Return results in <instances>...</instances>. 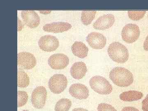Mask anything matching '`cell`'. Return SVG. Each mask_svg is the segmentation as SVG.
<instances>
[{
    "label": "cell",
    "mask_w": 148,
    "mask_h": 111,
    "mask_svg": "<svg viewBox=\"0 0 148 111\" xmlns=\"http://www.w3.org/2000/svg\"><path fill=\"white\" fill-rule=\"evenodd\" d=\"M110 78L114 84L119 87H127L132 84L133 75L127 69L123 67L114 68L110 72Z\"/></svg>",
    "instance_id": "cell-1"
},
{
    "label": "cell",
    "mask_w": 148,
    "mask_h": 111,
    "mask_svg": "<svg viewBox=\"0 0 148 111\" xmlns=\"http://www.w3.org/2000/svg\"><path fill=\"white\" fill-rule=\"evenodd\" d=\"M110 58L116 63L123 64L128 60L129 54L127 48L118 42L111 43L108 49Z\"/></svg>",
    "instance_id": "cell-2"
},
{
    "label": "cell",
    "mask_w": 148,
    "mask_h": 111,
    "mask_svg": "<svg viewBox=\"0 0 148 111\" xmlns=\"http://www.w3.org/2000/svg\"><path fill=\"white\" fill-rule=\"evenodd\" d=\"M89 84L92 90L101 95H108L112 91V85L108 80L101 76L92 77Z\"/></svg>",
    "instance_id": "cell-3"
},
{
    "label": "cell",
    "mask_w": 148,
    "mask_h": 111,
    "mask_svg": "<svg viewBox=\"0 0 148 111\" xmlns=\"http://www.w3.org/2000/svg\"><path fill=\"white\" fill-rule=\"evenodd\" d=\"M68 85L67 78L63 74L53 75L49 81V87L51 91L55 94H60L65 90Z\"/></svg>",
    "instance_id": "cell-4"
},
{
    "label": "cell",
    "mask_w": 148,
    "mask_h": 111,
    "mask_svg": "<svg viewBox=\"0 0 148 111\" xmlns=\"http://www.w3.org/2000/svg\"><path fill=\"white\" fill-rule=\"evenodd\" d=\"M140 30L138 25L129 24L125 25L121 32L123 40L127 43L135 42L140 36Z\"/></svg>",
    "instance_id": "cell-5"
},
{
    "label": "cell",
    "mask_w": 148,
    "mask_h": 111,
    "mask_svg": "<svg viewBox=\"0 0 148 111\" xmlns=\"http://www.w3.org/2000/svg\"><path fill=\"white\" fill-rule=\"evenodd\" d=\"M47 97L46 89L42 86H38L32 92V105L36 108L41 109L45 106Z\"/></svg>",
    "instance_id": "cell-6"
},
{
    "label": "cell",
    "mask_w": 148,
    "mask_h": 111,
    "mask_svg": "<svg viewBox=\"0 0 148 111\" xmlns=\"http://www.w3.org/2000/svg\"><path fill=\"white\" fill-rule=\"evenodd\" d=\"M40 48L44 51L51 52L56 50L59 46L58 39L54 36L45 35L40 38L38 41Z\"/></svg>",
    "instance_id": "cell-7"
},
{
    "label": "cell",
    "mask_w": 148,
    "mask_h": 111,
    "mask_svg": "<svg viewBox=\"0 0 148 111\" xmlns=\"http://www.w3.org/2000/svg\"><path fill=\"white\" fill-rule=\"evenodd\" d=\"M48 64L52 69L61 70L66 68L69 63V58L64 53H55L51 56Z\"/></svg>",
    "instance_id": "cell-8"
},
{
    "label": "cell",
    "mask_w": 148,
    "mask_h": 111,
    "mask_svg": "<svg viewBox=\"0 0 148 111\" xmlns=\"http://www.w3.org/2000/svg\"><path fill=\"white\" fill-rule=\"evenodd\" d=\"M17 64L23 69L30 70L34 68L36 65V59L32 53L20 52L17 54Z\"/></svg>",
    "instance_id": "cell-9"
},
{
    "label": "cell",
    "mask_w": 148,
    "mask_h": 111,
    "mask_svg": "<svg viewBox=\"0 0 148 111\" xmlns=\"http://www.w3.org/2000/svg\"><path fill=\"white\" fill-rule=\"evenodd\" d=\"M86 41L92 48L100 49L106 46L107 39L105 36L101 33L93 32L88 35Z\"/></svg>",
    "instance_id": "cell-10"
},
{
    "label": "cell",
    "mask_w": 148,
    "mask_h": 111,
    "mask_svg": "<svg viewBox=\"0 0 148 111\" xmlns=\"http://www.w3.org/2000/svg\"><path fill=\"white\" fill-rule=\"evenodd\" d=\"M21 16L24 23L29 28L34 29L39 25L40 16L34 11H22Z\"/></svg>",
    "instance_id": "cell-11"
},
{
    "label": "cell",
    "mask_w": 148,
    "mask_h": 111,
    "mask_svg": "<svg viewBox=\"0 0 148 111\" xmlns=\"http://www.w3.org/2000/svg\"><path fill=\"white\" fill-rule=\"evenodd\" d=\"M69 91L73 97L79 100L86 99L89 95L88 88L81 84L72 85L69 88Z\"/></svg>",
    "instance_id": "cell-12"
},
{
    "label": "cell",
    "mask_w": 148,
    "mask_h": 111,
    "mask_svg": "<svg viewBox=\"0 0 148 111\" xmlns=\"http://www.w3.org/2000/svg\"><path fill=\"white\" fill-rule=\"evenodd\" d=\"M115 22L114 15L109 14L100 16L94 22L93 27L97 30H104L109 29L113 25Z\"/></svg>",
    "instance_id": "cell-13"
},
{
    "label": "cell",
    "mask_w": 148,
    "mask_h": 111,
    "mask_svg": "<svg viewBox=\"0 0 148 111\" xmlns=\"http://www.w3.org/2000/svg\"><path fill=\"white\" fill-rule=\"evenodd\" d=\"M71 28L72 25L68 22H56L45 24L43 29L47 32L58 33L66 32Z\"/></svg>",
    "instance_id": "cell-14"
},
{
    "label": "cell",
    "mask_w": 148,
    "mask_h": 111,
    "mask_svg": "<svg viewBox=\"0 0 148 111\" xmlns=\"http://www.w3.org/2000/svg\"><path fill=\"white\" fill-rule=\"evenodd\" d=\"M87 71V67L86 64L82 61L74 63L70 70L72 77L76 79L83 78L85 76Z\"/></svg>",
    "instance_id": "cell-15"
},
{
    "label": "cell",
    "mask_w": 148,
    "mask_h": 111,
    "mask_svg": "<svg viewBox=\"0 0 148 111\" xmlns=\"http://www.w3.org/2000/svg\"><path fill=\"white\" fill-rule=\"evenodd\" d=\"M71 49L74 55L79 58H85L88 54V48L82 42L77 41L74 43Z\"/></svg>",
    "instance_id": "cell-16"
},
{
    "label": "cell",
    "mask_w": 148,
    "mask_h": 111,
    "mask_svg": "<svg viewBox=\"0 0 148 111\" xmlns=\"http://www.w3.org/2000/svg\"><path fill=\"white\" fill-rule=\"evenodd\" d=\"M143 94L140 91L130 90L122 92L120 95L121 100L125 102H132L140 100L143 98Z\"/></svg>",
    "instance_id": "cell-17"
},
{
    "label": "cell",
    "mask_w": 148,
    "mask_h": 111,
    "mask_svg": "<svg viewBox=\"0 0 148 111\" xmlns=\"http://www.w3.org/2000/svg\"><path fill=\"white\" fill-rule=\"evenodd\" d=\"M30 80L28 75L22 70L17 72V86L21 88H24L29 85Z\"/></svg>",
    "instance_id": "cell-18"
},
{
    "label": "cell",
    "mask_w": 148,
    "mask_h": 111,
    "mask_svg": "<svg viewBox=\"0 0 148 111\" xmlns=\"http://www.w3.org/2000/svg\"><path fill=\"white\" fill-rule=\"evenodd\" d=\"M72 106L71 100L67 98H62L57 102L55 105V111H69Z\"/></svg>",
    "instance_id": "cell-19"
},
{
    "label": "cell",
    "mask_w": 148,
    "mask_h": 111,
    "mask_svg": "<svg viewBox=\"0 0 148 111\" xmlns=\"http://www.w3.org/2000/svg\"><path fill=\"white\" fill-rule=\"evenodd\" d=\"M96 14V11H83L82 13V22L84 25L88 26L95 18Z\"/></svg>",
    "instance_id": "cell-20"
},
{
    "label": "cell",
    "mask_w": 148,
    "mask_h": 111,
    "mask_svg": "<svg viewBox=\"0 0 148 111\" xmlns=\"http://www.w3.org/2000/svg\"><path fill=\"white\" fill-rule=\"evenodd\" d=\"M28 95L25 91H18L17 92V106L18 108L25 106L28 100Z\"/></svg>",
    "instance_id": "cell-21"
},
{
    "label": "cell",
    "mask_w": 148,
    "mask_h": 111,
    "mask_svg": "<svg viewBox=\"0 0 148 111\" xmlns=\"http://www.w3.org/2000/svg\"><path fill=\"white\" fill-rule=\"evenodd\" d=\"M146 13L145 11H129L128 16L130 19L138 21L143 18Z\"/></svg>",
    "instance_id": "cell-22"
},
{
    "label": "cell",
    "mask_w": 148,
    "mask_h": 111,
    "mask_svg": "<svg viewBox=\"0 0 148 111\" xmlns=\"http://www.w3.org/2000/svg\"><path fill=\"white\" fill-rule=\"evenodd\" d=\"M98 111H117L113 106L105 103H101L98 105Z\"/></svg>",
    "instance_id": "cell-23"
},
{
    "label": "cell",
    "mask_w": 148,
    "mask_h": 111,
    "mask_svg": "<svg viewBox=\"0 0 148 111\" xmlns=\"http://www.w3.org/2000/svg\"><path fill=\"white\" fill-rule=\"evenodd\" d=\"M142 109L144 111H148V94L142 102Z\"/></svg>",
    "instance_id": "cell-24"
},
{
    "label": "cell",
    "mask_w": 148,
    "mask_h": 111,
    "mask_svg": "<svg viewBox=\"0 0 148 111\" xmlns=\"http://www.w3.org/2000/svg\"><path fill=\"white\" fill-rule=\"evenodd\" d=\"M121 111H140L138 109L132 107H127L123 108Z\"/></svg>",
    "instance_id": "cell-25"
},
{
    "label": "cell",
    "mask_w": 148,
    "mask_h": 111,
    "mask_svg": "<svg viewBox=\"0 0 148 111\" xmlns=\"http://www.w3.org/2000/svg\"><path fill=\"white\" fill-rule=\"evenodd\" d=\"M144 49L145 50L148 51V35L146 38L145 40L144 44Z\"/></svg>",
    "instance_id": "cell-26"
},
{
    "label": "cell",
    "mask_w": 148,
    "mask_h": 111,
    "mask_svg": "<svg viewBox=\"0 0 148 111\" xmlns=\"http://www.w3.org/2000/svg\"><path fill=\"white\" fill-rule=\"evenodd\" d=\"M72 111H88L87 110L82 108H78L73 109Z\"/></svg>",
    "instance_id": "cell-27"
},
{
    "label": "cell",
    "mask_w": 148,
    "mask_h": 111,
    "mask_svg": "<svg viewBox=\"0 0 148 111\" xmlns=\"http://www.w3.org/2000/svg\"><path fill=\"white\" fill-rule=\"evenodd\" d=\"M22 111H29L28 110H24Z\"/></svg>",
    "instance_id": "cell-28"
},
{
    "label": "cell",
    "mask_w": 148,
    "mask_h": 111,
    "mask_svg": "<svg viewBox=\"0 0 148 111\" xmlns=\"http://www.w3.org/2000/svg\"></svg>",
    "instance_id": "cell-29"
}]
</instances>
